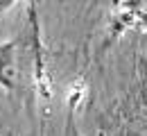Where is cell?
<instances>
[{
	"label": "cell",
	"mask_w": 147,
	"mask_h": 136,
	"mask_svg": "<svg viewBox=\"0 0 147 136\" xmlns=\"http://www.w3.org/2000/svg\"><path fill=\"white\" fill-rule=\"evenodd\" d=\"M41 82V50L36 37L0 45V84L11 93H25Z\"/></svg>",
	"instance_id": "cell-1"
}]
</instances>
